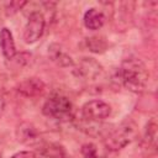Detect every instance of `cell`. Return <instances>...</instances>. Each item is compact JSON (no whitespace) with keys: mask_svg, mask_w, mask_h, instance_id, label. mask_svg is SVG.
<instances>
[{"mask_svg":"<svg viewBox=\"0 0 158 158\" xmlns=\"http://www.w3.org/2000/svg\"><path fill=\"white\" fill-rule=\"evenodd\" d=\"M148 70L138 58H126L114 73L112 80L133 93H142L148 84Z\"/></svg>","mask_w":158,"mask_h":158,"instance_id":"6da1fadb","label":"cell"},{"mask_svg":"<svg viewBox=\"0 0 158 158\" xmlns=\"http://www.w3.org/2000/svg\"><path fill=\"white\" fill-rule=\"evenodd\" d=\"M137 135V126L133 121L127 120L118 125L116 128L110 130L106 136L104 137L105 147L111 151L116 152L125 148L128 143H131Z\"/></svg>","mask_w":158,"mask_h":158,"instance_id":"7a4b0ae2","label":"cell"},{"mask_svg":"<svg viewBox=\"0 0 158 158\" xmlns=\"http://www.w3.org/2000/svg\"><path fill=\"white\" fill-rule=\"evenodd\" d=\"M43 115L57 121H70L74 118V110L72 101L63 95L49 96L42 107Z\"/></svg>","mask_w":158,"mask_h":158,"instance_id":"3957f363","label":"cell"},{"mask_svg":"<svg viewBox=\"0 0 158 158\" xmlns=\"http://www.w3.org/2000/svg\"><path fill=\"white\" fill-rule=\"evenodd\" d=\"M111 114V107L102 100H90L81 107V118L93 122H101Z\"/></svg>","mask_w":158,"mask_h":158,"instance_id":"277c9868","label":"cell"},{"mask_svg":"<svg viewBox=\"0 0 158 158\" xmlns=\"http://www.w3.org/2000/svg\"><path fill=\"white\" fill-rule=\"evenodd\" d=\"M46 20L41 11H32L28 16L27 23L23 30V40L26 43H35L38 41L44 31Z\"/></svg>","mask_w":158,"mask_h":158,"instance_id":"5b68a950","label":"cell"},{"mask_svg":"<svg viewBox=\"0 0 158 158\" xmlns=\"http://www.w3.org/2000/svg\"><path fill=\"white\" fill-rule=\"evenodd\" d=\"M16 90L19 94L26 98H37L41 96L46 90V84L42 79L32 77L27 78L22 81H20L16 86Z\"/></svg>","mask_w":158,"mask_h":158,"instance_id":"8992f818","label":"cell"},{"mask_svg":"<svg viewBox=\"0 0 158 158\" xmlns=\"http://www.w3.org/2000/svg\"><path fill=\"white\" fill-rule=\"evenodd\" d=\"M102 72V67L99 62H96L94 58H81L75 68V73L78 77L83 79H96Z\"/></svg>","mask_w":158,"mask_h":158,"instance_id":"52a82bcc","label":"cell"},{"mask_svg":"<svg viewBox=\"0 0 158 158\" xmlns=\"http://www.w3.org/2000/svg\"><path fill=\"white\" fill-rule=\"evenodd\" d=\"M32 158H70L67 149L59 143H43L33 153Z\"/></svg>","mask_w":158,"mask_h":158,"instance_id":"ba28073f","label":"cell"},{"mask_svg":"<svg viewBox=\"0 0 158 158\" xmlns=\"http://www.w3.org/2000/svg\"><path fill=\"white\" fill-rule=\"evenodd\" d=\"M16 138L23 144H36L40 141V132L30 122H21L16 128Z\"/></svg>","mask_w":158,"mask_h":158,"instance_id":"9c48e42d","label":"cell"},{"mask_svg":"<svg viewBox=\"0 0 158 158\" xmlns=\"http://www.w3.org/2000/svg\"><path fill=\"white\" fill-rule=\"evenodd\" d=\"M48 56L59 67L67 68V67L74 65V62H73L72 57L62 48V46H59L57 43H52L48 47Z\"/></svg>","mask_w":158,"mask_h":158,"instance_id":"30bf717a","label":"cell"},{"mask_svg":"<svg viewBox=\"0 0 158 158\" xmlns=\"http://www.w3.org/2000/svg\"><path fill=\"white\" fill-rule=\"evenodd\" d=\"M0 48H1L2 56L7 60H11L16 56V48H15L12 33L6 27L0 30Z\"/></svg>","mask_w":158,"mask_h":158,"instance_id":"8fae6325","label":"cell"},{"mask_svg":"<svg viewBox=\"0 0 158 158\" xmlns=\"http://www.w3.org/2000/svg\"><path fill=\"white\" fill-rule=\"evenodd\" d=\"M83 21H84V25H85L86 28L95 31V30H99L104 26L105 16L100 10H98L95 7H91V9L85 11Z\"/></svg>","mask_w":158,"mask_h":158,"instance_id":"7c38bea8","label":"cell"},{"mask_svg":"<svg viewBox=\"0 0 158 158\" xmlns=\"http://www.w3.org/2000/svg\"><path fill=\"white\" fill-rule=\"evenodd\" d=\"M157 128H158L157 122L154 118H152L146 125V131H144V141L153 149H156V146H157Z\"/></svg>","mask_w":158,"mask_h":158,"instance_id":"4fadbf2b","label":"cell"},{"mask_svg":"<svg viewBox=\"0 0 158 158\" xmlns=\"http://www.w3.org/2000/svg\"><path fill=\"white\" fill-rule=\"evenodd\" d=\"M86 44H88L89 49L94 53H102L107 47L105 38L101 36H91V37L86 38Z\"/></svg>","mask_w":158,"mask_h":158,"instance_id":"5bb4252c","label":"cell"},{"mask_svg":"<svg viewBox=\"0 0 158 158\" xmlns=\"http://www.w3.org/2000/svg\"><path fill=\"white\" fill-rule=\"evenodd\" d=\"M80 152L84 158H106L105 156H102L98 152V148L94 143H84L81 146Z\"/></svg>","mask_w":158,"mask_h":158,"instance_id":"9a60e30c","label":"cell"},{"mask_svg":"<svg viewBox=\"0 0 158 158\" xmlns=\"http://www.w3.org/2000/svg\"><path fill=\"white\" fill-rule=\"evenodd\" d=\"M26 4H27L26 1H11V2L6 4V7H5L6 14H7V15H12V14H15L16 11L21 10Z\"/></svg>","mask_w":158,"mask_h":158,"instance_id":"2e32d148","label":"cell"},{"mask_svg":"<svg viewBox=\"0 0 158 158\" xmlns=\"http://www.w3.org/2000/svg\"><path fill=\"white\" fill-rule=\"evenodd\" d=\"M11 158H32V153L27 151H21V152L15 153Z\"/></svg>","mask_w":158,"mask_h":158,"instance_id":"e0dca14e","label":"cell"},{"mask_svg":"<svg viewBox=\"0 0 158 158\" xmlns=\"http://www.w3.org/2000/svg\"><path fill=\"white\" fill-rule=\"evenodd\" d=\"M4 100H2V98H0V114L2 112V110H4Z\"/></svg>","mask_w":158,"mask_h":158,"instance_id":"ac0fdd59","label":"cell"},{"mask_svg":"<svg viewBox=\"0 0 158 158\" xmlns=\"http://www.w3.org/2000/svg\"><path fill=\"white\" fill-rule=\"evenodd\" d=\"M0 158H1V154H0Z\"/></svg>","mask_w":158,"mask_h":158,"instance_id":"d6986e66","label":"cell"}]
</instances>
